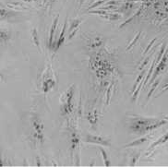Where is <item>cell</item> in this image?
<instances>
[{"label": "cell", "instance_id": "1f68e13d", "mask_svg": "<svg viewBox=\"0 0 168 167\" xmlns=\"http://www.w3.org/2000/svg\"><path fill=\"white\" fill-rule=\"evenodd\" d=\"M25 2H31V1H34V2H40L41 0H23Z\"/></svg>", "mask_w": 168, "mask_h": 167}, {"label": "cell", "instance_id": "4316f807", "mask_svg": "<svg viewBox=\"0 0 168 167\" xmlns=\"http://www.w3.org/2000/svg\"><path fill=\"white\" fill-rule=\"evenodd\" d=\"M112 88L113 84H111L110 87H109L108 90H107V93H106V102H105V104H106V105L109 104V101H110V97H111V93H112Z\"/></svg>", "mask_w": 168, "mask_h": 167}, {"label": "cell", "instance_id": "cb8c5ba5", "mask_svg": "<svg viewBox=\"0 0 168 167\" xmlns=\"http://www.w3.org/2000/svg\"><path fill=\"white\" fill-rule=\"evenodd\" d=\"M140 152H138V153H136L134 155H131V160H130V164H129L130 166H134L136 165V163L138 162V160L140 158Z\"/></svg>", "mask_w": 168, "mask_h": 167}, {"label": "cell", "instance_id": "ba28073f", "mask_svg": "<svg viewBox=\"0 0 168 167\" xmlns=\"http://www.w3.org/2000/svg\"><path fill=\"white\" fill-rule=\"evenodd\" d=\"M67 27H68V17L66 18V20L64 21V25H63V28L61 30V33L58 36V39L56 40V44L55 48H54V50H53L54 55L59 50V48L62 46V44H64V43H65V40H66L65 35H66V33H67Z\"/></svg>", "mask_w": 168, "mask_h": 167}, {"label": "cell", "instance_id": "6da1fadb", "mask_svg": "<svg viewBox=\"0 0 168 167\" xmlns=\"http://www.w3.org/2000/svg\"><path fill=\"white\" fill-rule=\"evenodd\" d=\"M166 124L167 121L165 119L149 118V117H142L140 115H135L131 117L128 127L131 132H133L134 134L144 135L150 133L155 130L156 129H159Z\"/></svg>", "mask_w": 168, "mask_h": 167}, {"label": "cell", "instance_id": "5b68a950", "mask_svg": "<svg viewBox=\"0 0 168 167\" xmlns=\"http://www.w3.org/2000/svg\"><path fill=\"white\" fill-rule=\"evenodd\" d=\"M85 143H91V144H96L99 146H105V147H111V140L107 138L98 136V135H91L87 134L82 138Z\"/></svg>", "mask_w": 168, "mask_h": 167}, {"label": "cell", "instance_id": "30bf717a", "mask_svg": "<svg viewBox=\"0 0 168 167\" xmlns=\"http://www.w3.org/2000/svg\"><path fill=\"white\" fill-rule=\"evenodd\" d=\"M58 20H59V14H57V16L53 20L52 26L50 28V34H49V39H48V48L50 50H53V47H54V38H55L54 36H55L56 27L58 24Z\"/></svg>", "mask_w": 168, "mask_h": 167}, {"label": "cell", "instance_id": "2e32d148", "mask_svg": "<svg viewBox=\"0 0 168 167\" xmlns=\"http://www.w3.org/2000/svg\"><path fill=\"white\" fill-rule=\"evenodd\" d=\"M101 18L105 19V20H111V21H114V20H118L121 19V16L119 14H116V13H107L106 15H104V16H101Z\"/></svg>", "mask_w": 168, "mask_h": 167}, {"label": "cell", "instance_id": "3957f363", "mask_svg": "<svg viewBox=\"0 0 168 167\" xmlns=\"http://www.w3.org/2000/svg\"><path fill=\"white\" fill-rule=\"evenodd\" d=\"M75 93V85L72 84L62 94L60 99V113L63 116L68 115L73 111V98Z\"/></svg>", "mask_w": 168, "mask_h": 167}, {"label": "cell", "instance_id": "ac0fdd59", "mask_svg": "<svg viewBox=\"0 0 168 167\" xmlns=\"http://www.w3.org/2000/svg\"><path fill=\"white\" fill-rule=\"evenodd\" d=\"M142 8H143V7L141 6V7H140V9H139V10H138V11H137V12H136V13H135V14H134V15H133L132 17H130V18H129L128 20H126V21H125L124 23H122V24L120 25L119 29H122V28H123V27H125V26H126L127 24L130 23V22H131V21H132V20H134V19H135V18H136V17H137L138 15H140V13H141V10H142Z\"/></svg>", "mask_w": 168, "mask_h": 167}, {"label": "cell", "instance_id": "83f0119b", "mask_svg": "<svg viewBox=\"0 0 168 167\" xmlns=\"http://www.w3.org/2000/svg\"><path fill=\"white\" fill-rule=\"evenodd\" d=\"M151 57H152V56H148L146 59H144V60H143V62L141 63L140 67H139V69H140V70L144 69V67H145V66H147V64H148V63H149V61L151 60Z\"/></svg>", "mask_w": 168, "mask_h": 167}, {"label": "cell", "instance_id": "9c48e42d", "mask_svg": "<svg viewBox=\"0 0 168 167\" xmlns=\"http://www.w3.org/2000/svg\"><path fill=\"white\" fill-rule=\"evenodd\" d=\"M82 19H80V18L75 19L70 22V25L68 28V40H71L72 38L75 37V35L79 32V27L82 24Z\"/></svg>", "mask_w": 168, "mask_h": 167}, {"label": "cell", "instance_id": "ffe728a7", "mask_svg": "<svg viewBox=\"0 0 168 167\" xmlns=\"http://www.w3.org/2000/svg\"><path fill=\"white\" fill-rule=\"evenodd\" d=\"M11 38L10 33L8 31H5V29L1 30V42L2 43H7L9 39Z\"/></svg>", "mask_w": 168, "mask_h": 167}, {"label": "cell", "instance_id": "7a4b0ae2", "mask_svg": "<svg viewBox=\"0 0 168 167\" xmlns=\"http://www.w3.org/2000/svg\"><path fill=\"white\" fill-rule=\"evenodd\" d=\"M30 126H31V137L35 143L43 144L44 142V126L36 114H32L30 116Z\"/></svg>", "mask_w": 168, "mask_h": 167}, {"label": "cell", "instance_id": "f1b7e54d", "mask_svg": "<svg viewBox=\"0 0 168 167\" xmlns=\"http://www.w3.org/2000/svg\"><path fill=\"white\" fill-rule=\"evenodd\" d=\"M36 166H38V167L42 166L41 160H40V157H39V156H36Z\"/></svg>", "mask_w": 168, "mask_h": 167}, {"label": "cell", "instance_id": "f546056e", "mask_svg": "<svg viewBox=\"0 0 168 167\" xmlns=\"http://www.w3.org/2000/svg\"><path fill=\"white\" fill-rule=\"evenodd\" d=\"M166 91H168V83L167 84H166V85L163 87V90H162V92H161L160 93L162 94V93H165V92H166Z\"/></svg>", "mask_w": 168, "mask_h": 167}, {"label": "cell", "instance_id": "8992f818", "mask_svg": "<svg viewBox=\"0 0 168 167\" xmlns=\"http://www.w3.org/2000/svg\"><path fill=\"white\" fill-rule=\"evenodd\" d=\"M168 62V50H166V52H165L164 56H163V58L161 59V62H159V64L155 67L154 68V72H153V76H152V78L150 79V83L149 84H152L153 81L158 78V76L166 69V65H167Z\"/></svg>", "mask_w": 168, "mask_h": 167}, {"label": "cell", "instance_id": "277c9868", "mask_svg": "<svg viewBox=\"0 0 168 167\" xmlns=\"http://www.w3.org/2000/svg\"><path fill=\"white\" fill-rule=\"evenodd\" d=\"M80 141L81 138L79 132L76 129L72 128L70 129L69 133V151H70V155L71 158L73 159L74 156H76V165H80V156H79V146H80Z\"/></svg>", "mask_w": 168, "mask_h": 167}, {"label": "cell", "instance_id": "9a60e30c", "mask_svg": "<svg viewBox=\"0 0 168 167\" xmlns=\"http://www.w3.org/2000/svg\"><path fill=\"white\" fill-rule=\"evenodd\" d=\"M98 149H99V151H100V152H101V154H102V157H103L105 165L106 167H109L111 165V161H110V159H109L108 153L106 152V151H105L104 148H102V146L98 147Z\"/></svg>", "mask_w": 168, "mask_h": 167}, {"label": "cell", "instance_id": "d4e9b609", "mask_svg": "<svg viewBox=\"0 0 168 167\" xmlns=\"http://www.w3.org/2000/svg\"><path fill=\"white\" fill-rule=\"evenodd\" d=\"M157 41V38H154V39H152L150 43H149V44H148V46L146 47V49L144 50V52H143V56H145L146 54H148L149 53V51L151 50V48L152 47V45L155 43V42Z\"/></svg>", "mask_w": 168, "mask_h": 167}, {"label": "cell", "instance_id": "603a6c76", "mask_svg": "<svg viewBox=\"0 0 168 167\" xmlns=\"http://www.w3.org/2000/svg\"><path fill=\"white\" fill-rule=\"evenodd\" d=\"M106 2H107V0H98V1H95V2H93V3L87 8V11H89V10H91V9H94L95 7H98L99 6H101L102 4L106 3Z\"/></svg>", "mask_w": 168, "mask_h": 167}, {"label": "cell", "instance_id": "5bb4252c", "mask_svg": "<svg viewBox=\"0 0 168 167\" xmlns=\"http://www.w3.org/2000/svg\"><path fill=\"white\" fill-rule=\"evenodd\" d=\"M168 141V132H166V134H164L162 137H160L157 140H155L151 146H150V150H152V149H154L155 147H157V146H160V145H162V144H165V143H166Z\"/></svg>", "mask_w": 168, "mask_h": 167}, {"label": "cell", "instance_id": "4fadbf2b", "mask_svg": "<svg viewBox=\"0 0 168 167\" xmlns=\"http://www.w3.org/2000/svg\"><path fill=\"white\" fill-rule=\"evenodd\" d=\"M30 35H31V41L32 43L37 47L38 51L40 53H42V49H41V45H40V40H39V35H38V32L36 28H32L30 31Z\"/></svg>", "mask_w": 168, "mask_h": 167}, {"label": "cell", "instance_id": "52a82bcc", "mask_svg": "<svg viewBox=\"0 0 168 167\" xmlns=\"http://www.w3.org/2000/svg\"><path fill=\"white\" fill-rule=\"evenodd\" d=\"M56 82L55 80V79L48 75V74H45L44 79H43V81H42V90H43V93L44 94H47V93H49L55 86H56Z\"/></svg>", "mask_w": 168, "mask_h": 167}, {"label": "cell", "instance_id": "d6986e66", "mask_svg": "<svg viewBox=\"0 0 168 167\" xmlns=\"http://www.w3.org/2000/svg\"><path fill=\"white\" fill-rule=\"evenodd\" d=\"M156 67V63H155V60H153V62L152 63V66L150 67V69H149V71H148V74H147V76H146V78L144 79V82H145V84L150 80V79L152 78V73H153V71H154V68Z\"/></svg>", "mask_w": 168, "mask_h": 167}, {"label": "cell", "instance_id": "e0dca14e", "mask_svg": "<svg viewBox=\"0 0 168 167\" xmlns=\"http://www.w3.org/2000/svg\"><path fill=\"white\" fill-rule=\"evenodd\" d=\"M145 72H146V69H142V70L140 71V73L139 74V76H138V78H137V79H136V81H135V83H134V85H133V89H132V91H131V93H133L136 91L138 85L140 84V81L143 79V77H144Z\"/></svg>", "mask_w": 168, "mask_h": 167}, {"label": "cell", "instance_id": "44dd1931", "mask_svg": "<svg viewBox=\"0 0 168 167\" xmlns=\"http://www.w3.org/2000/svg\"><path fill=\"white\" fill-rule=\"evenodd\" d=\"M159 83H160V79H156L154 81H153V83L152 84V88H151V90H150V92H149V93H148V96H147V101L149 100L150 98H151V96L152 95V93H153V92H154V90L156 89V87L159 85Z\"/></svg>", "mask_w": 168, "mask_h": 167}, {"label": "cell", "instance_id": "7402d4cb", "mask_svg": "<svg viewBox=\"0 0 168 167\" xmlns=\"http://www.w3.org/2000/svg\"><path fill=\"white\" fill-rule=\"evenodd\" d=\"M140 35H141V32H139V33H137V34L135 35V37L133 38V40L128 43V47H127V51H129L135 44H136V43L138 42V40L140 39Z\"/></svg>", "mask_w": 168, "mask_h": 167}, {"label": "cell", "instance_id": "8fae6325", "mask_svg": "<svg viewBox=\"0 0 168 167\" xmlns=\"http://www.w3.org/2000/svg\"><path fill=\"white\" fill-rule=\"evenodd\" d=\"M100 117V114L97 111V109H92L87 113V120L92 127H96L98 120Z\"/></svg>", "mask_w": 168, "mask_h": 167}, {"label": "cell", "instance_id": "7c38bea8", "mask_svg": "<svg viewBox=\"0 0 168 167\" xmlns=\"http://www.w3.org/2000/svg\"><path fill=\"white\" fill-rule=\"evenodd\" d=\"M152 138V135H147V136H144V137H141L140 138L130 142V143H128L126 144L123 148H130V147H136V146H139L141 144H144L145 142H147L150 138Z\"/></svg>", "mask_w": 168, "mask_h": 167}, {"label": "cell", "instance_id": "484cf974", "mask_svg": "<svg viewBox=\"0 0 168 167\" xmlns=\"http://www.w3.org/2000/svg\"><path fill=\"white\" fill-rule=\"evenodd\" d=\"M88 13L90 14H98L100 16H104V15H106L107 14V11L106 10H103V9H99V10H89L87 11Z\"/></svg>", "mask_w": 168, "mask_h": 167}, {"label": "cell", "instance_id": "d6a6232c", "mask_svg": "<svg viewBox=\"0 0 168 167\" xmlns=\"http://www.w3.org/2000/svg\"><path fill=\"white\" fill-rule=\"evenodd\" d=\"M94 1H96V0H91V3H93Z\"/></svg>", "mask_w": 168, "mask_h": 167}, {"label": "cell", "instance_id": "4dcf8cb0", "mask_svg": "<svg viewBox=\"0 0 168 167\" xmlns=\"http://www.w3.org/2000/svg\"><path fill=\"white\" fill-rule=\"evenodd\" d=\"M85 1H86V0H80V4H79V7H80V8L82 7V6L83 5Z\"/></svg>", "mask_w": 168, "mask_h": 167}]
</instances>
